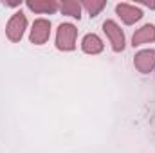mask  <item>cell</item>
Segmentation results:
<instances>
[{
    "mask_svg": "<svg viewBox=\"0 0 155 153\" xmlns=\"http://www.w3.org/2000/svg\"><path fill=\"white\" fill-rule=\"evenodd\" d=\"M155 41V25L153 24H144L141 29H137L132 36V47H139L143 43H152Z\"/></svg>",
    "mask_w": 155,
    "mask_h": 153,
    "instance_id": "7",
    "label": "cell"
},
{
    "mask_svg": "<svg viewBox=\"0 0 155 153\" xmlns=\"http://www.w3.org/2000/svg\"><path fill=\"white\" fill-rule=\"evenodd\" d=\"M81 7L87 9V13L90 15V18H96L105 7H107V0H83Z\"/></svg>",
    "mask_w": 155,
    "mask_h": 153,
    "instance_id": "11",
    "label": "cell"
},
{
    "mask_svg": "<svg viewBox=\"0 0 155 153\" xmlns=\"http://www.w3.org/2000/svg\"><path fill=\"white\" fill-rule=\"evenodd\" d=\"M51 38V20L47 18H36L33 22L31 33H29V41L35 45H43Z\"/></svg>",
    "mask_w": 155,
    "mask_h": 153,
    "instance_id": "4",
    "label": "cell"
},
{
    "mask_svg": "<svg viewBox=\"0 0 155 153\" xmlns=\"http://www.w3.org/2000/svg\"><path fill=\"white\" fill-rule=\"evenodd\" d=\"M25 29H27V16H25L22 11H16V13L9 18V22H7V25H5V36H7L9 41L18 43L20 40L24 38Z\"/></svg>",
    "mask_w": 155,
    "mask_h": 153,
    "instance_id": "2",
    "label": "cell"
},
{
    "mask_svg": "<svg viewBox=\"0 0 155 153\" xmlns=\"http://www.w3.org/2000/svg\"><path fill=\"white\" fill-rule=\"evenodd\" d=\"M116 15L123 20V24L126 25H134L135 22H139L143 18V11L139 5H134V4H126V2H121L116 5Z\"/></svg>",
    "mask_w": 155,
    "mask_h": 153,
    "instance_id": "5",
    "label": "cell"
},
{
    "mask_svg": "<svg viewBox=\"0 0 155 153\" xmlns=\"http://www.w3.org/2000/svg\"><path fill=\"white\" fill-rule=\"evenodd\" d=\"M81 2H78V0H63V2H60V11L63 13V15H67V16H72V18H81Z\"/></svg>",
    "mask_w": 155,
    "mask_h": 153,
    "instance_id": "10",
    "label": "cell"
},
{
    "mask_svg": "<svg viewBox=\"0 0 155 153\" xmlns=\"http://www.w3.org/2000/svg\"><path fill=\"white\" fill-rule=\"evenodd\" d=\"M76 40H78V27L74 24H60L56 31V49L63 52H71L76 49Z\"/></svg>",
    "mask_w": 155,
    "mask_h": 153,
    "instance_id": "1",
    "label": "cell"
},
{
    "mask_svg": "<svg viewBox=\"0 0 155 153\" xmlns=\"http://www.w3.org/2000/svg\"><path fill=\"white\" fill-rule=\"evenodd\" d=\"M103 49H105V43H103V40L99 38L97 34H94V33H90V34H85L83 40H81V50L85 52V54H99V52H103Z\"/></svg>",
    "mask_w": 155,
    "mask_h": 153,
    "instance_id": "9",
    "label": "cell"
},
{
    "mask_svg": "<svg viewBox=\"0 0 155 153\" xmlns=\"http://www.w3.org/2000/svg\"><path fill=\"white\" fill-rule=\"evenodd\" d=\"M134 67L141 74H150L155 69V49H143L134 56Z\"/></svg>",
    "mask_w": 155,
    "mask_h": 153,
    "instance_id": "6",
    "label": "cell"
},
{
    "mask_svg": "<svg viewBox=\"0 0 155 153\" xmlns=\"http://www.w3.org/2000/svg\"><path fill=\"white\" fill-rule=\"evenodd\" d=\"M103 31H105L107 38L110 40L112 50H114V52H123V50H124V43H126L123 29L117 25L114 20H105V22H103Z\"/></svg>",
    "mask_w": 155,
    "mask_h": 153,
    "instance_id": "3",
    "label": "cell"
},
{
    "mask_svg": "<svg viewBox=\"0 0 155 153\" xmlns=\"http://www.w3.org/2000/svg\"><path fill=\"white\" fill-rule=\"evenodd\" d=\"M25 5L27 9L35 13H41V15H52L60 9V2L56 0H27Z\"/></svg>",
    "mask_w": 155,
    "mask_h": 153,
    "instance_id": "8",
    "label": "cell"
}]
</instances>
